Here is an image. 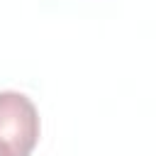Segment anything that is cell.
Wrapping results in <instances>:
<instances>
[{"mask_svg": "<svg viewBox=\"0 0 156 156\" xmlns=\"http://www.w3.org/2000/svg\"><path fill=\"white\" fill-rule=\"evenodd\" d=\"M0 156H2V154H0Z\"/></svg>", "mask_w": 156, "mask_h": 156, "instance_id": "cell-2", "label": "cell"}, {"mask_svg": "<svg viewBox=\"0 0 156 156\" xmlns=\"http://www.w3.org/2000/svg\"><path fill=\"white\" fill-rule=\"evenodd\" d=\"M39 112L34 102L17 90H0V154L32 156L39 141Z\"/></svg>", "mask_w": 156, "mask_h": 156, "instance_id": "cell-1", "label": "cell"}]
</instances>
